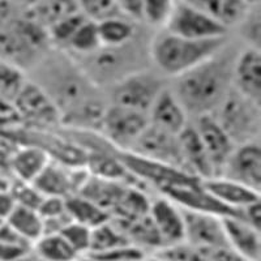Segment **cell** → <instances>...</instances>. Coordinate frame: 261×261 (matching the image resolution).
Here are the masks:
<instances>
[{"label":"cell","mask_w":261,"mask_h":261,"mask_svg":"<svg viewBox=\"0 0 261 261\" xmlns=\"http://www.w3.org/2000/svg\"><path fill=\"white\" fill-rule=\"evenodd\" d=\"M222 50L176 77L174 94L187 113L211 114L231 90L235 58Z\"/></svg>","instance_id":"1"},{"label":"cell","mask_w":261,"mask_h":261,"mask_svg":"<svg viewBox=\"0 0 261 261\" xmlns=\"http://www.w3.org/2000/svg\"><path fill=\"white\" fill-rule=\"evenodd\" d=\"M226 45L225 37L190 39L166 32L153 42L151 58L158 68L170 76H180L212 58Z\"/></svg>","instance_id":"2"},{"label":"cell","mask_w":261,"mask_h":261,"mask_svg":"<svg viewBox=\"0 0 261 261\" xmlns=\"http://www.w3.org/2000/svg\"><path fill=\"white\" fill-rule=\"evenodd\" d=\"M115 155L130 175L150 181L161 190L165 187H171V186L192 184L200 181V178L179 167L143 157L130 150L120 149V151H118Z\"/></svg>","instance_id":"3"},{"label":"cell","mask_w":261,"mask_h":261,"mask_svg":"<svg viewBox=\"0 0 261 261\" xmlns=\"http://www.w3.org/2000/svg\"><path fill=\"white\" fill-rule=\"evenodd\" d=\"M163 25L171 34L190 39L225 37L227 33V28L183 0L174 3Z\"/></svg>","instance_id":"4"},{"label":"cell","mask_w":261,"mask_h":261,"mask_svg":"<svg viewBox=\"0 0 261 261\" xmlns=\"http://www.w3.org/2000/svg\"><path fill=\"white\" fill-rule=\"evenodd\" d=\"M258 106L238 90H230L220 105V118H216L232 141L247 143V137L258 127Z\"/></svg>","instance_id":"5"},{"label":"cell","mask_w":261,"mask_h":261,"mask_svg":"<svg viewBox=\"0 0 261 261\" xmlns=\"http://www.w3.org/2000/svg\"><path fill=\"white\" fill-rule=\"evenodd\" d=\"M128 150L187 171L186 165H184L178 135L165 132L160 128L151 125L150 123Z\"/></svg>","instance_id":"6"},{"label":"cell","mask_w":261,"mask_h":261,"mask_svg":"<svg viewBox=\"0 0 261 261\" xmlns=\"http://www.w3.org/2000/svg\"><path fill=\"white\" fill-rule=\"evenodd\" d=\"M180 211L184 221V242L197 248V251L230 246L222 217L184 208H180Z\"/></svg>","instance_id":"7"},{"label":"cell","mask_w":261,"mask_h":261,"mask_svg":"<svg viewBox=\"0 0 261 261\" xmlns=\"http://www.w3.org/2000/svg\"><path fill=\"white\" fill-rule=\"evenodd\" d=\"M101 124L106 136L116 146L129 149L137 137L148 127L149 119L145 113L114 105L103 113Z\"/></svg>","instance_id":"8"},{"label":"cell","mask_w":261,"mask_h":261,"mask_svg":"<svg viewBox=\"0 0 261 261\" xmlns=\"http://www.w3.org/2000/svg\"><path fill=\"white\" fill-rule=\"evenodd\" d=\"M201 180V179H200ZM162 193L175 202L178 206L190 211L204 212L218 217H237L243 220V212L232 209L220 200L216 199L211 192L205 190L200 181L192 184H180L162 188Z\"/></svg>","instance_id":"9"},{"label":"cell","mask_w":261,"mask_h":261,"mask_svg":"<svg viewBox=\"0 0 261 261\" xmlns=\"http://www.w3.org/2000/svg\"><path fill=\"white\" fill-rule=\"evenodd\" d=\"M162 89V84L154 76L146 73L130 74L116 85L114 105L148 114Z\"/></svg>","instance_id":"10"},{"label":"cell","mask_w":261,"mask_h":261,"mask_svg":"<svg viewBox=\"0 0 261 261\" xmlns=\"http://www.w3.org/2000/svg\"><path fill=\"white\" fill-rule=\"evenodd\" d=\"M220 176L232 179L260 192L261 149L255 141H247L238 146L228 157Z\"/></svg>","instance_id":"11"},{"label":"cell","mask_w":261,"mask_h":261,"mask_svg":"<svg viewBox=\"0 0 261 261\" xmlns=\"http://www.w3.org/2000/svg\"><path fill=\"white\" fill-rule=\"evenodd\" d=\"M196 130H197V134L204 144L205 150L208 153L209 160L213 165L216 176H220L228 157L231 155L232 150L235 149L234 141L223 129L222 125L218 123L216 116H213L212 114L199 115Z\"/></svg>","instance_id":"12"},{"label":"cell","mask_w":261,"mask_h":261,"mask_svg":"<svg viewBox=\"0 0 261 261\" xmlns=\"http://www.w3.org/2000/svg\"><path fill=\"white\" fill-rule=\"evenodd\" d=\"M89 176V172L64 169L50 161L32 183L43 196L68 197L74 192H80Z\"/></svg>","instance_id":"13"},{"label":"cell","mask_w":261,"mask_h":261,"mask_svg":"<svg viewBox=\"0 0 261 261\" xmlns=\"http://www.w3.org/2000/svg\"><path fill=\"white\" fill-rule=\"evenodd\" d=\"M232 85L235 90L260 105L261 55L260 48L248 47L235 58Z\"/></svg>","instance_id":"14"},{"label":"cell","mask_w":261,"mask_h":261,"mask_svg":"<svg viewBox=\"0 0 261 261\" xmlns=\"http://www.w3.org/2000/svg\"><path fill=\"white\" fill-rule=\"evenodd\" d=\"M149 123L172 135H179L187 125V111L174 92L162 89L149 110Z\"/></svg>","instance_id":"15"},{"label":"cell","mask_w":261,"mask_h":261,"mask_svg":"<svg viewBox=\"0 0 261 261\" xmlns=\"http://www.w3.org/2000/svg\"><path fill=\"white\" fill-rule=\"evenodd\" d=\"M222 222L228 244L235 252L243 260H260V231L237 217H222Z\"/></svg>","instance_id":"16"},{"label":"cell","mask_w":261,"mask_h":261,"mask_svg":"<svg viewBox=\"0 0 261 261\" xmlns=\"http://www.w3.org/2000/svg\"><path fill=\"white\" fill-rule=\"evenodd\" d=\"M149 216L162 238L163 246L184 242V221L181 211L169 197L157 199L151 202Z\"/></svg>","instance_id":"17"},{"label":"cell","mask_w":261,"mask_h":261,"mask_svg":"<svg viewBox=\"0 0 261 261\" xmlns=\"http://www.w3.org/2000/svg\"><path fill=\"white\" fill-rule=\"evenodd\" d=\"M13 105L18 113L30 120L37 122H55L58 119V109L51 98L38 85L25 83L22 89L15 98Z\"/></svg>","instance_id":"18"},{"label":"cell","mask_w":261,"mask_h":261,"mask_svg":"<svg viewBox=\"0 0 261 261\" xmlns=\"http://www.w3.org/2000/svg\"><path fill=\"white\" fill-rule=\"evenodd\" d=\"M200 183L216 199L238 211H242L251 202L260 200V192L225 176H212V178L201 179Z\"/></svg>","instance_id":"19"},{"label":"cell","mask_w":261,"mask_h":261,"mask_svg":"<svg viewBox=\"0 0 261 261\" xmlns=\"http://www.w3.org/2000/svg\"><path fill=\"white\" fill-rule=\"evenodd\" d=\"M178 139L187 171L200 179L216 176L213 165L209 160L208 153L205 150L204 144L196 128L186 125L178 135Z\"/></svg>","instance_id":"20"},{"label":"cell","mask_w":261,"mask_h":261,"mask_svg":"<svg viewBox=\"0 0 261 261\" xmlns=\"http://www.w3.org/2000/svg\"><path fill=\"white\" fill-rule=\"evenodd\" d=\"M183 2L195 7L205 15L211 16L227 29L241 24V21L251 8L246 3V0H183Z\"/></svg>","instance_id":"21"},{"label":"cell","mask_w":261,"mask_h":261,"mask_svg":"<svg viewBox=\"0 0 261 261\" xmlns=\"http://www.w3.org/2000/svg\"><path fill=\"white\" fill-rule=\"evenodd\" d=\"M37 51L25 41L12 20L8 24L0 27V60L9 63L20 68L21 65L32 62Z\"/></svg>","instance_id":"22"},{"label":"cell","mask_w":261,"mask_h":261,"mask_svg":"<svg viewBox=\"0 0 261 261\" xmlns=\"http://www.w3.org/2000/svg\"><path fill=\"white\" fill-rule=\"evenodd\" d=\"M25 11L27 17L47 29L58 21L80 12V8L77 0H41Z\"/></svg>","instance_id":"23"},{"label":"cell","mask_w":261,"mask_h":261,"mask_svg":"<svg viewBox=\"0 0 261 261\" xmlns=\"http://www.w3.org/2000/svg\"><path fill=\"white\" fill-rule=\"evenodd\" d=\"M50 162L48 153L42 146H25L15 153L11 165L17 179L32 183Z\"/></svg>","instance_id":"24"},{"label":"cell","mask_w":261,"mask_h":261,"mask_svg":"<svg viewBox=\"0 0 261 261\" xmlns=\"http://www.w3.org/2000/svg\"><path fill=\"white\" fill-rule=\"evenodd\" d=\"M118 220L120 221L115 223V226L127 235L130 243L136 244L141 248L151 247L157 249L163 246L162 238L149 213L135 220H123V218H118Z\"/></svg>","instance_id":"25"},{"label":"cell","mask_w":261,"mask_h":261,"mask_svg":"<svg viewBox=\"0 0 261 261\" xmlns=\"http://www.w3.org/2000/svg\"><path fill=\"white\" fill-rule=\"evenodd\" d=\"M124 188L122 184L116 183V180H109L93 175L88 178L79 193L94 201L110 213L122 197Z\"/></svg>","instance_id":"26"},{"label":"cell","mask_w":261,"mask_h":261,"mask_svg":"<svg viewBox=\"0 0 261 261\" xmlns=\"http://www.w3.org/2000/svg\"><path fill=\"white\" fill-rule=\"evenodd\" d=\"M6 222L30 244L43 235V220L37 209L15 204L6 217Z\"/></svg>","instance_id":"27"},{"label":"cell","mask_w":261,"mask_h":261,"mask_svg":"<svg viewBox=\"0 0 261 261\" xmlns=\"http://www.w3.org/2000/svg\"><path fill=\"white\" fill-rule=\"evenodd\" d=\"M65 208L71 220L93 228L110 220L111 214L83 195L65 197Z\"/></svg>","instance_id":"28"},{"label":"cell","mask_w":261,"mask_h":261,"mask_svg":"<svg viewBox=\"0 0 261 261\" xmlns=\"http://www.w3.org/2000/svg\"><path fill=\"white\" fill-rule=\"evenodd\" d=\"M102 47H120L135 34L134 25L127 17H113L97 22Z\"/></svg>","instance_id":"29"},{"label":"cell","mask_w":261,"mask_h":261,"mask_svg":"<svg viewBox=\"0 0 261 261\" xmlns=\"http://www.w3.org/2000/svg\"><path fill=\"white\" fill-rule=\"evenodd\" d=\"M34 249L37 255L45 260H71L79 256L59 232L42 235L34 242Z\"/></svg>","instance_id":"30"},{"label":"cell","mask_w":261,"mask_h":261,"mask_svg":"<svg viewBox=\"0 0 261 261\" xmlns=\"http://www.w3.org/2000/svg\"><path fill=\"white\" fill-rule=\"evenodd\" d=\"M128 243H130V242L127 235L122 230H119L109 220L107 222H103L92 228V232H90V248L88 253L102 252V251H107V249L124 246V244Z\"/></svg>","instance_id":"31"},{"label":"cell","mask_w":261,"mask_h":261,"mask_svg":"<svg viewBox=\"0 0 261 261\" xmlns=\"http://www.w3.org/2000/svg\"><path fill=\"white\" fill-rule=\"evenodd\" d=\"M150 204L151 202L141 191L134 187H125L122 193V197L113 212L116 213L118 218L135 220V218L148 214Z\"/></svg>","instance_id":"32"},{"label":"cell","mask_w":261,"mask_h":261,"mask_svg":"<svg viewBox=\"0 0 261 261\" xmlns=\"http://www.w3.org/2000/svg\"><path fill=\"white\" fill-rule=\"evenodd\" d=\"M88 166L93 175L109 180H120L127 176H132L128 170L116 155H109L106 153H93L88 157Z\"/></svg>","instance_id":"33"},{"label":"cell","mask_w":261,"mask_h":261,"mask_svg":"<svg viewBox=\"0 0 261 261\" xmlns=\"http://www.w3.org/2000/svg\"><path fill=\"white\" fill-rule=\"evenodd\" d=\"M67 45L71 46L72 50L76 53L81 54H90L99 50L102 47V43L98 34L97 22L89 18L84 21Z\"/></svg>","instance_id":"34"},{"label":"cell","mask_w":261,"mask_h":261,"mask_svg":"<svg viewBox=\"0 0 261 261\" xmlns=\"http://www.w3.org/2000/svg\"><path fill=\"white\" fill-rule=\"evenodd\" d=\"M27 83L18 67L0 60V97L12 102Z\"/></svg>","instance_id":"35"},{"label":"cell","mask_w":261,"mask_h":261,"mask_svg":"<svg viewBox=\"0 0 261 261\" xmlns=\"http://www.w3.org/2000/svg\"><path fill=\"white\" fill-rule=\"evenodd\" d=\"M77 4L85 17L95 22L113 17H127L115 0H77Z\"/></svg>","instance_id":"36"},{"label":"cell","mask_w":261,"mask_h":261,"mask_svg":"<svg viewBox=\"0 0 261 261\" xmlns=\"http://www.w3.org/2000/svg\"><path fill=\"white\" fill-rule=\"evenodd\" d=\"M90 232L92 228L83 223L71 221L59 231V234L68 242L69 246L74 249V252L88 253L90 248Z\"/></svg>","instance_id":"37"},{"label":"cell","mask_w":261,"mask_h":261,"mask_svg":"<svg viewBox=\"0 0 261 261\" xmlns=\"http://www.w3.org/2000/svg\"><path fill=\"white\" fill-rule=\"evenodd\" d=\"M85 20H88V18L81 11L63 18V20L58 21L50 28H47L48 37H50L51 41L57 42V43H68L74 32L80 28V25Z\"/></svg>","instance_id":"38"},{"label":"cell","mask_w":261,"mask_h":261,"mask_svg":"<svg viewBox=\"0 0 261 261\" xmlns=\"http://www.w3.org/2000/svg\"><path fill=\"white\" fill-rule=\"evenodd\" d=\"M9 193L12 196L15 204L24 205V206L33 209H38L39 204L45 197L34 187V184L20 180V179H17L16 183L9 186Z\"/></svg>","instance_id":"39"},{"label":"cell","mask_w":261,"mask_h":261,"mask_svg":"<svg viewBox=\"0 0 261 261\" xmlns=\"http://www.w3.org/2000/svg\"><path fill=\"white\" fill-rule=\"evenodd\" d=\"M154 257L162 260H178V261H193L202 260L197 248L188 244L187 242H179L174 244H166L154 251Z\"/></svg>","instance_id":"40"},{"label":"cell","mask_w":261,"mask_h":261,"mask_svg":"<svg viewBox=\"0 0 261 261\" xmlns=\"http://www.w3.org/2000/svg\"><path fill=\"white\" fill-rule=\"evenodd\" d=\"M88 257L94 260H140L145 257V251L136 244L128 243L102 252L88 253Z\"/></svg>","instance_id":"41"},{"label":"cell","mask_w":261,"mask_h":261,"mask_svg":"<svg viewBox=\"0 0 261 261\" xmlns=\"http://www.w3.org/2000/svg\"><path fill=\"white\" fill-rule=\"evenodd\" d=\"M176 0H143V20L151 25L165 24Z\"/></svg>","instance_id":"42"},{"label":"cell","mask_w":261,"mask_h":261,"mask_svg":"<svg viewBox=\"0 0 261 261\" xmlns=\"http://www.w3.org/2000/svg\"><path fill=\"white\" fill-rule=\"evenodd\" d=\"M252 12H247L243 20L241 21V24L243 25V34L244 38L251 43L249 47L260 48V12L258 8L252 7Z\"/></svg>","instance_id":"43"},{"label":"cell","mask_w":261,"mask_h":261,"mask_svg":"<svg viewBox=\"0 0 261 261\" xmlns=\"http://www.w3.org/2000/svg\"><path fill=\"white\" fill-rule=\"evenodd\" d=\"M37 211L41 214L42 220H48V218H55V217L67 214L65 197H60V196H45Z\"/></svg>","instance_id":"44"},{"label":"cell","mask_w":261,"mask_h":261,"mask_svg":"<svg viewBox=\"0 0 261 261\" xmlns=\"http://www.w3.org/2000/svg\"><path fill=\"white\" fill-rule=\"evenodd\" d=\"M243 212V220L246 221L248 225L255 227L256 230L260 231L261 230V202L260 200L255 202H251L247 206L242 209Z\"/></svg>","instance_id":"45"},{"label":"cell","mask_w":261,"mask_h":261,"mask_svg":"<svg viewBox=\"0 0 261 261\" xmlns=\"http://www.w3.org/2000/svg\"><path fill=\"white\" fill-rule=\"evenodd\" d=\"M28 247L17 244L6 243L0 241V260H17L22 258L28 253Z\"/></svg>","instance_id":"46"},{"label":"cell","mask_w":261,"mask_h":261,"mask_svg":"<svg viewBox=\"0 0 261 261\" xmlns=\"http://www.w3.org/2000/svg\"><path fill=\"white\" fill-rule=\"evenodd\" d=\"M115 3L127 17L143 18V0H115Z\"/></svg>","instance_id":"47"},{"label":"cell","mask_w":261,"mask_h":261,"mask_svg":"<svg viewBox=\"0 0 261 261\" xmlns=\"http://www.w3.org/2000/svg\"><path fill=\"white\" fill-rule=\"evenodd\" d=\"M18 9L11 0H0V27L8 24L15 16V11Z\"/></svg>","instance_id":"48"},{"label":"cell","mask_w":261,"mask_h":261,"mask_svg":"<svg viewBox=\"0 0 261 261\" xmlns=\"http://www.w3.org/2000/svg\"><path fill=\"white\" fill-rule=\"evenodd\" d=\"M13 205H15V201L9 191H0V218L2 220H6L9 212L12 211Z\"/></svg>","instance_id":"49"},{"label":"cell","mask_w":261,"mask_h":261,"mask_svg":"<svg viewBox=\"0 0 261 261\" xmlns=\"http://www.w3.org/2000/svg\"><path fill=\"white\" fill-rule=\"evenodd\" d=\"M13 4H15L16 7H18V8H30V7H33L34 4H37L38 2H41V0H11Z\"/></svg>","instance_id":"50"},{"label":"cell","mask_w":261,"mask_h":261,"mask_svg":"<svg viewBox=\"0 0 261 261\" xmlns=\"http://www.w3.org/2000/svg\"><path fill=\"white\" fill-rule=\"evenodd\" d=\"M9 186H11V184H9L6 179L0 178V191H9Z\"/></svg>","instance_id":"51"},{"label":"cell","mask_w":261,"mask_h":261,"mask_svg":"<svg viewBox=\"0 0 261 261\" xmlns=\"http://www.w3.org/2000/svg\"><path fill=\"white\" fill-rule=\"evenodd\" d=\"M246 3L248 4L249 7H255V6H258L260 0H246Z\"/></svg>","instance_id":"52"},{"label":"cell","mask_w":261,"mask_h":261,"mask_svg":"<svg viewBox=\"0 0 261 261\" xmlns=\"http://www.w3.org/2000/svg\"><path fill=\"white\" fill-rule=\"evenodd\" d=\"M3 221H4V220H2V218H0V223H2V222H3Z\"/></svg>","instance_id":"53"}]
</instances>
